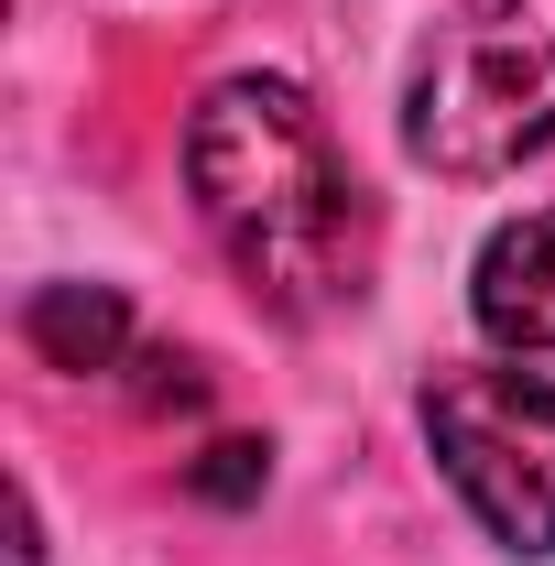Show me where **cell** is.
Returning <instances> with one entry per match:
<instances>
[{
    "label": "cell",
    "mask_w": 555,
    "mask_h": 566,
    "mask_svg": "<svg viewBox=\"0 0 555 566\" xmlns=\"http://www.w3.org/2000/svg\"><path fill=\"white\" fill-rule=\"evenodd\" d=\"M186 197L208 218L218 262L251 283L273 316L316 327V316H348L370 294V262H381V218H370V186L348 175L327 109L294 87V76H218L186 120Z\"/></svg>",
    "instance_id": "1"
},
{
    "label": "cell",
    "mask_w": 555,
    "mask_h": 566,
    "mask_svg": "<svg viewBox=\"0 0 555 566\" xmlns=\"http://www.w3.org/2000/svg\"><path fill=\"white\" fill-rule=\"evenodd\" d=\"M404 153L425 175H523L555 153V0H447L404 76Z\"/></svg>",
    "instance_id": "2"
},
{
    "label": "cell",
    "mask_w": 555,
    "mask_h": 566,
    "mask_svg": "<svg viewBox=\"0 0 555 566\" xmlns=\"http://www.w3.org/2000/svg\"><path fill=\"white\" fill-rule=\"evenodd\" d=\"M425 447L447 469V491L469 501L501 556L545 566L555 556V381L545 370H512V359H458L425 381Z\"/></svg>",
    "instance_id": "3"
},
{
    "label": "cell",
    "mask_w": 555,
    "mask_h": 566,
    "mask_svg": "<svg viewBox=\"0 0 555 566\" xmlns=\"http://www.w3.org/2000/svg\"><path fill=\"white\" fill-rule=\"evenodd\" d=\"M469 316L490 349L512 359H555V208L501 218L469 262Z\"/></svg>",
    "instance_id": "4"
},
{
    "label": "cell",
    "mask_w": 555,
    "mask_h": 566,
    "mask_svg": "<svg viewBox=\"0 0 555 566\" xmlns=\"http://www.w3.org/2000/svg\"><path fill=\"white\" fill-rule=\"evenodd\" d=\"M22 349L44 370H132V305H121V283H33L22 294Z\"/></svg>",
    "instance_id": "5"
}]
</instances>
